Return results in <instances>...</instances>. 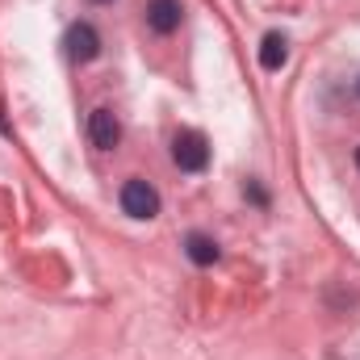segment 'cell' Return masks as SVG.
<instances>
[{
  "mask_svg": "<svg viewBox=\"0 0 360 360\" xmlns=\"http://www.w3.org/2000/svg\"><path fill=\"white\" fill-rule=\"evenodd\" d=\"M122 210H126L130 218H139V222L155 218V214H160V193H155V184H147L143 176L126 180V184H122Z\"/></svg>",
  "mask_w": 360,
  "mask_h": 360,
  "instance_id": "1",
  "label": "cell"
},
{
  "mask_svg": "<svg viewBox=\"0 0 360 360\" xmlns=\"http://www.w3.org/2000/svg\"><path fill=\"white\" fill-rule=\"evenodd\" d=\"M172 160H176L180 172H201V168L210 164V143H205V134L180 130L176 143H172Z\"/></svg>",
  "mask_w": 360,
  "mask_h": 360,
  "instance_id": "2",
  "label": "cell"
},
{
  "mask_svg": "<svg viewBox=\"0 0 360 360\" xmlns=\"http://www.w3.org/2000/svg\"><path fill=\"white\" fill-rule=\"evenodd\" d=\"M63 46H68V59L72 63H92L101 55V34L92 30L89 21H76L68 34H63Z\"/></svg>",
  "mask_w": 360,
  "mask_h": 360,
  "instance_id": "3",
  "label": "cell"
},
{
  "mask_svg": "<svg viewBox=\"0 0 360 360\" xmlns=\"http://www.w3.org/2000/svg\"><path fill=\"white\" fill-rule=\"evenodd\" d=\"M89 139L96 151H113L122 143V122L113 109H92L89 113Z\"/></svg>",
  "mask_w": 360,
  "mask_h": 360,
  "instance_id": "4",
  "label": "cell"
},
{
  "mask_svg": "<svg viewBox=\"0 0 360 360\" xmlns=\"http://www.w3.org/2000/svg\"><path fill=\"white\" fill-rule=\"evenodd\" d=\"M180 17H184L180 0H147V25H151L155 34H172V30H180Z\"/></svg>",
  "mask_w": 360,
  "mask_h": 360,
  "instance_id": "5",
  "label": "cell"
},
{
  "mask_svg": "<svg viewBox=\"0 0 360 360\" xmlns=\"http://www.w3.org/2000/svg\"><path fill=\"white\" fill-rule=\"evenodd\" d=\"M285 59H289V38L276 34V30L264 34V42H260V68H264V72H281Z\"/></svg>",
  "mask_w": 360,
  "mask_h": 360,
  "instance_id": "6",
  "label": "cell"
},
{
  "mask_svg": "<svg viewBox=\"0 0 360 360\" xmlns=\"http://www.w3.org/2000/svg\"><path fill=\"white\" fill-rule=\"evenodd\" d=\"M184 256L197 264V269H210L214 260H218V243L210 239V235H201V231H193L188 239H184Z\"/></svg>",
  "mask_w": 360,
  "mask_h": 360,
  "instance_id": "7",
  "label": "cell"
},
{
  "mask_svg": "<svg viewBox=\"0 0 360 360\" xmlns=\"http://www.w3.org/2000/svg\"><path fill=\"white\" fill-rule=\"evenodd\" d=\"M243 193H248V197H252L256 205H269V193H264V188H260L256 180H248V188H243Z\"/></svg>",
  "mask_w": 360,
  "mask_h": 360,
  "instance_id": "8",
  "label": "cell"
},
{
  "mask_svg": "<svg viewBox=\"0 0 360 360\" xmlns=\"http://www.w3.org/2000/svg\"><path fill=\"white\" fill-rule=\"evenodd\" d=\"M356 168H360V147H356Z\"/></svg>",
  "mask_w": 360,
  "mask_h": 360,
  "instance_id": "9",
  "label": "cell"
},
{
  "mask_svg": "<svg viewBox=\"0 0 360 360\" xmlns=\"http://www.w3.org/2000/svg\"><path fill=\"white\" fill-rule=\"evenodd\" d=\"M96 4H109V0H96Z\"/></svg>",
  "mask_w": 360,
  "mask_h": 360,
  "instance_id": "10",
  "label": "cell"
},
{
  "mask_svg": "<svg viewBox=\"0 0 360 360\" xmlns=\"http://www.w3.org/2000/svg\"><path fill=\"white\" fill-rule=\"evenodd\" d=\"M356 89H360V84H356Z\"/></svg>",
  "mask_w": 360,
  "mask_h": 360,
  "instance_id": "11",
  "label": "cell"
}]
</instances>
